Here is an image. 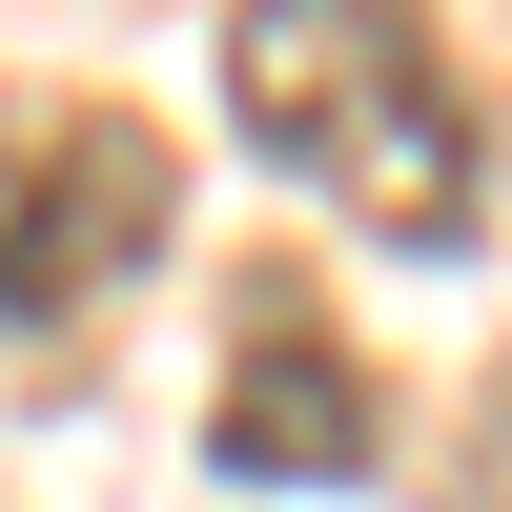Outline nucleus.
<instances>
[{
	"label": "nucleus",
	"mask_w": 512,
	"mask_h": 512,
	"mask_svg": "<svg viewBox=\"0 0 512 512\" xmlns=\"http://www.w3.org/2000/svg\"><path fill=\"white\" fill-rule=\"evenodd\" d=\"M185 226V164L144 144L123 103H21L0 123V328H82L164 267Z\"/></svg>",
	"instance_id": "obj_2"
},
{
	"label": "nucleus",
	"mask_w": 512,
	"mask_h": 512,
	"mask_svg": "<svg viewBox=\"0 0 512 512\" xmlns=\"http://www.w3.org/2000/svg\"><path fill=\"white\" fill-rule=\"evenodd\" d=\"M226 123L287 185L369 205L390 246L472 226V103H451V62H431V0H246L226 21Z\"/></svg>",
	"instance_id": "obj_1"
},
{
	"label": "nucleus",
	"mask_w": 512,
	"mask_h": 512,
	"mask_svg": "<svg viewBox=\"0 0 512 512\" xmlns=\"http://www.w3.org/2000/svg\"><path fill=\"white\" fill-rule=\"evenodd\" d=\"M369 451H390V390H369V349L328 328V287H308V267H226L205 472H246V492H349Z\"/></svg>",
	"instance_id": "obj_3"
}]
</instances>
